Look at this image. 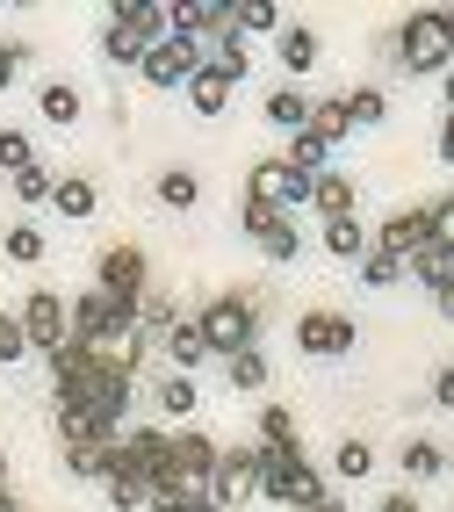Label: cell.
<instances>
[{"label": "cell", "instance_id": "cell-1", "mask_svg": "<svg viewBox=\"0 0 454 512\" xmlns=\"http://www.w3.org/2000/svg\"><path fill=\"white\" fill-rule=\"evenodd\" d=\"M130 332H137V303H130V296H109V289L73 296V347H87V354H123Z\"/></svg>", "mask_w": 454, "mask_h": 512}, {"label": "cell", "instance_id": "cell-2", "mask_svg": "<svg viewBox=\"0 0 454 512\" xmlns=\"http://www.w3.org/2000/svg\"><path fill=\"white\" fill-rule=\"evenodd\" d=\"M260 498L303 512V505L332 498V484H325V469H318V462H303V448H260Z\"/></svg>", "mask_w": 454, "mask_h": 512}, {"label": "cell", "instance_id": "cell-3", "mask_svg": "<svg viewBox=\"0 0 454 512\" xmlns=\"http://www.w3.org/2000/svg\"><path fill=\"white\" fill-rule=\"evenodd\" d=\"M130 390H137V368L123 361V354H94L87 368H80V383L73 390H58L51 404H94L101 419H130Z\"/></svg>", "mask_w": 454, "mask_h": 512}, {"label": "cell", "instance_id": "cell-4", "mask_svg": "<svg viewBox=\"0 0 454 512\" xmlns=\"http://www.w3.org/2000/svg\"><path fill=\"white\" fill-rule=\"evenodd\" d=\"M397 65H404V73H447V65H454L447 8H418V15L397 22Z\"/></svg>", "mask_w": 454, "mask_h": 512}, {"label": "cell", "instance_id": "cell-5", "mask_svg": "<svg viewBox=\"0 0 454 512\" xmlns=\"http://www.w3.org/2000/svg\"><path fill=\"white\" fill-rule=\"evenodd\" d=\"M195 325H202V339H209V354H246V347H260V311H253V296H209L202 311H195Z\"/></svg>", "mask_w": 454, "mask_h": 512}, {"label": "cell", "instance_id": "cell-6", "mask_svg": "<svg viewBox=\"0 0 454 512\" xmlns=\"http://www.w3.org/2000/svg\"><path fill=\"white\" fill-rule=\"evenodd\" d=\"M15 318H22V332H29V354H58V347H73V296H58V289H29Z\"/></svg>", "mask_w": 454, "mask_h": 512}, {"label": "cell", "instance_id": "cell-7", "mask_svg": "<svg viewBox=\"0 0 454 512\" xmlns=\"http://www.w3.org/2000/svg\"><path fill=\"white\" fill-rule=\"evenodd\" d=\"M238 224H246V238L267 253V260H296L303 253V231H296V217L289 210H274V202H260V195H246V210H238Z\"/></svg>", "mask_w": 454, "mask_h": 512}, {"label": "cell", "instance_id": "cell-8", "mask_svg": "<svg viewBox=\"0 0 454 512\" xmlns=\"http://www.w3.org/2000/svg\"><path fill=\"white\" fill-rule=\"evenodd\" d=\"M217 462H224V448H217L202 426H173V476H181V491H202V498H209Z\"/></svg>", "mask_w": 454, "mask_h": 512}, {"label": "cell", "instance_id": "cell-9", "mask_svg": "<svg viewBox=\"0 0 454 512\" xmlns=\"http://www.w3.org/2000/svg\"><path fill=\"white\" fill-rule=\"evenodd\" d=\"M246 195L274 202V210H303V202L318 195V181H310L303 166H289V159H260L253 174H246Z\"/></svg>", "mask_w": 454, "mask_h": 512}, {"label": "cell", "instance_id": "cell-10", "mask_svg": "<svg viewBox=\"0 0 454 512\" xmlns=\"http://www.w3.org/2000/svg\"><path fill=\"white\" fill-rule=\"evenodd\" d=\"M354 318H346V311H303L296 318V347L310 354V361H346V354H354Z\"/></svg>", "mask_w": 454, "mask_h": 512}, {"label": "cell", "instance_id": "cell-11", "mask_svg": "<svg viewBox=\"0 0 454 512\" xmlns=\"http://www.w3.org/2000/svg\"><path fill=\"white\" fill-rule=\"evenodd\" d=\"M433 246V217H426V202H411V210H390L382 217V231L368 238V253H390V260H411V253H426Z\"/></svg>", "mask_w": 454, "mask_h": 512}, {"label": "cell", "instance_id": "cell-12", "mask_svg": "<svg viewBox=\"0 0 454 512\" xmlns=\"http://www.w3.org/2000/svg\"><path fill=\"white\" fill-rule=\"evenodd\" d=\"M145 282H152V267H145V253H137V246H101V260H94V289L145 303Z\"/></svg>", "mask_w": 454, "mask_h": 512}, {"label": "cell", "instance_id": "cell-13", "mask_svg": "<svg viewBox=\"0 0 454 512\" xmlns=\"http://www.w3.org/2000/svg\"><path fill=\"white\" fill-rule=\"evenodd\" d=\"M195 73H202V44H188V37L152 44V51H145V65H137V80H152V87H188Z\"/></svg>", "mask_w": 454, "mask_h": 512}, {"label": "cell", "instance_id": "cell-14", "mask_svg": "<svg viewBox=\"0 0 454 512\" xmlns=\"http://www.w3.org/2000/svg\"><path fill=\"white\" fill-rule=\"evenodd\" d=\"M209 498H217L224 512H238L246 498H260V448H224V462H217V484H209Z\"/></svg>", "mask_w": 454, "mask_h": 512}, {"label": "cell", "instance_id": "cell-15", "mask_svg": "<svg viewBox=\"0 0 454 512\" xmlns=\"http://www.w3.org/2000/svg\"><path fill=\"white\" fill-rule=\"evenodd\" d=\"M166 8H173V37H188V44L231 37V0H166Z\"/></svg>", "mask_w": 454, "mask_h": 512}, {"label": "cell", "instance_id": "cell-16", "mask_svg": "<svg viewBox=\"0 0 454 512\" xmlns=\"http://www.w3.org/2000/svg\"><path fill=\"white\" fill-rule=\"evenodd\" d=\"M109 22L130 29L137 44H166V37H173V8H166V0H116Z\"/></svg>", "mask_w": 454, "mask_h": 512}, {"label": "cell", "instance_id": "cell-17", "mask_svg": "<svg viewBox=\"0 0 454 512\" xmlns=\"http://www.w3.org/2000/svg\"><path fill=\"white\" fill-rule=\"evenodd\" d=\"M202 361H217V354H209V339H202V325H195V318H173V332H166V368H173V375H195Z\"/></svg>", "mask_w": 454, "mask_h": 512}, {"label": "cell", "instance_id": "cell-18", "mask_svg": "<svg viewBox=\"0 0 454 512\" xmlns=\"http://www.w3.org/2000/svg\"><path fill=\"white\" fill-rule=\"evenodd\" d=\"M152 404H159V419H195L202 390H195V375H173V368H159V383H152Z\"/></svg>", "mask_w": 454, "mask_h": 512}, {"label": "cell", "instance_id": "cell-19", "mask_svg": "<svg viewBox=\"0 0 454 512\" xmlns=\"http://www.w3.org/2000/svg\"><path fill=\"white\" fill-rule=\"evenodd\" d=\"M260 109H267V123L274 130H289V138H296V130H310V94L303 87H267V101H260Z\"/></svg>", "mask_w": 454, "mask_h": 512}, {"label": "cell", "instance_id": "cell-20", "mask_svg": "<svg viewBox=\"0 0 454 512\" xmlns=\"http://www.w3.org/2000/svg\"><path fill=\"white\" fill-rule=\"evenodd\" d=\"M101 491H109V505H116V512H145V505H152V484H145V476H137V469H130L123 455L109 462V476H101Z\"/></svg>", "mask_w": 454, "mask_h": 512}, {"label": "cell", "instance_id": "cell-21", "mask_svg": "<svg viewBox=\"0 0 454 512\" xmlns=\"http://www.w3.org/2000/svg\"><path fill=\"white\" fill-rule=\"evenodd\" d=\"M37 116H44L51 130H73V123H80V87H73V80H44V87H37Z\"/></svg>", "mask_w": 454, "mask_h": 512}, {"label": "cell", "instance_id": "cell-22", "mask_svg": "<svg viewBox=\"0 0 454 512\" xmlns=\"http://www.w3.org/2000/svg\"><path fill=\"white\" fill-rule=\"evenodd\" d=\"M310 202H318V217H325V224H332V217H354V202H361V181L332 166V174H318V195H310Z\"/></svg>", "mask_w": 454, "mask_h": 512}, {"label": "cell", "instance_id": "cell-23", "mask_svg": "<svg viewBox=\"0 0 454 512\" xmlns=\"http://www.w3.org/2000/svg\"><path fill=\"white\" fill-rule=\"evenodd\" d=\"M51 210H58V217H73V224H87V217L101 210V188H94L87 174H65L58 195H51Z\"/></svg>", "mask_w": 454, "mask_h": 512}, {"label": "cell", "instance_id": "cell-24", "mask_svg": "<svg viewBox=\"0 0 454 512\" xmlns=\"http://www.w3.org/2000/svg\"><path fill=\"white\" fill-rule=\"evenodd\" d=\"M231 22H238V37H282V8L274 0H231Z\"/></svg>", "mask_w": 454, "mask_h": 512}, {"label": "cell", "instance_id": "cell-25", "mask_svg": "<svg viewBox=\"0 0 454 512\" xmlns=\"http://www.w3.org/2000/svg\"><path fill=\"white\" fill-rule=\"evenodd\" d=\"M274 51H282V73H310V65H318V29L289 22L282 37H274Z\"/></svg>", "mask_w": 454, "mask_h": 512}, {"label": "cell", "instance_id": "cell-26", "mask_svg": "<svg viewBox=\"0 0 454 512\" xmlns=\"http://www.w3.org/2000/svg\"><path fill=\"white\" fill-rule=\"evenodd\" d=\"M224 101H231V80L217 73V65H202V73L188 80V109L195 116H224Z\"/></svg>", "mask_w": 454, "mask_h": 512}, {"label": "cell", "instance_id": "cell-27", "mask_svg": "<svg viewBox=\"0 0 454 512\" xmlns=\"http://www.w3.org/2000/svg\"><path fill=\"white\" fill-rule=\"evenodd\" d=\"M332 152H339V145H325V138H318V130H296V138H289V152H282V159H289V166H303V174H310V181H318V174H332Z\"/></svg>", "mask_w": 454, "mask_h": 512}, {"label": "cell", "instance_id": "cell-28", "mask_svg": "<svg viewBox=\"0 0 454 512\" xmlns=\"http://www.w3.org/2000/svg\"><path fill=\"white\" fill-rule=\"evenodd\" d=\"M397 469L411 476V484H433V476H447V455H440V440H404Z\"/></svg>", "mask_w": 454, "mask_h": 512}, {"label": "cell", "instance_id": "cell-29", "mask_svg": "<svg viewBox=\"0 0 454 512\" xmlns=\"http://www.w3.org/2000/svg\"><path fill=\"white\" fill-rule=\"evenodd\" d=\"M325 253L361 267V260H368V231H361V217H332V224H325Z\"/></svg>", "mask_w": 454, "mask_h": 512}, {"label": "cell", "instance_id": "cell-30", "mask_svg": "<svg viewBox=\"0 0 454 512\" xmlns=\"http://www.w3.org/2000/svg\"><path fill=\"white\" fill-rule=\"evenodd\" d=\"M310 130H318L325 145H346V138H354V116H346V94H339V101H310Z\"/></svg>", "mask_w": 454, "mask_h": 512}, {"label": "cell", "instance_id": "cell-31", "mask_svg": "<svg viewBox=\"0 0 454 512\" xmlns=\"http://www.w3.org/2000/svg\"><path fill=\"white\" fill-rule=\"evenodd\" d=\"M152 188H159V202H166V210H195V202H202V181L188 174V166H166V174H159Z\"/></svg>", "mask_w": 454, "mask_h": 512}, {"label": "cell", "instance_id": "cell-32", "mask_svg": "<svg viewBox=\"0 0 454 512\" xmlns=\"http://www.w3.org/2000/svg\"><path fill=\"white\" fill-rule=\"evenodd\" d=\"M0 253H8V260H15V267H37V260H44V253H51V238H44V231H37V224H15V231H8V238H0Z\"/></svg>", "mask_w": 454, "mask_h": 512}, {"label": "cell", "instance_id": "cell-33", "mask_svg": "<svg viewBox=\"0 0 454 512\" xmlns=\"http://www.w3.org/2000/svg\"><path fill=\"white\" fill-rule=\"evenodd\" d=\"M260 448H296V412L289 404H260Z\"/></svg>", "mask_w": 454, "mask_h": 512}, {"label": "cell", "instance_id": "cell-34", "mask_svg": "<svg viewBox=\"0 0 454 512\" xmlns=\"http://www.w3.org/2000/svg\"><path fill=\"white\" fill-rule=\"evenodd\" d=\"M224 383H231V390H267V354H260V347L231 354V361H224Z\"/></svg>", "mask_w": 454, "mask_h": 512}, {"label": "cell", "instance_id": "cell-35", "mask_svg": "<svg viewBox=\"0 0 454 512\" xmlns=\"http://www.w3.org/2000/svg\"><path fill=\"white\" fill-rule=\"evenodd\" d=\"M51 195H58V181L44 174V166H22V174H15V202H22V210H44Z\"/></svg>", "mask_w": 454, "mask_h": 512}, {"label": "cell", "instance_id": "cell-36", "mask_svg": "<svg viewBox=\"0 0 454 512\" xmlns=\"http://www.w3.org/2000/svg\"><path fill=\"white\" fill-rule=\"evenodd\" d=\"M346 116H354V130H368V123L390 116V101H382V87H354L346 94Z\"/></svg>", "mask_w": 454, "mask_h": 512}, {"label": "cell", "instance_id": "cell-37", "mask_svg": "<svg viewBox=\"0 0 454 512\" xmlns=\"http://www.w3.org/2000/svg\"><path fill=\"white\" fill-rule=\"evenodd\" d=\"M101 51H109V65H145V51H152V44H137L130 29H116V22H109V29H101Z\"/></svg>", "mask_w": 454, "mask_h": 512}, {"label": "cell", "instance_id": "cell-38", "mask_svg": "<svg viewBox=\"0 0 454 512\" xmlns=\"http://www.w3.org/2000/svg\"><path fill=\"white\" fill-rule=\"evenodd\" d=\"M332 469H339V476H368V469H375V448H368L361 433H346L339 455H332Z\"/></svg>", "mask_w": 454, "mask_h": 512}, {"label": "cell", "instance_id": "cell-39", "mask_svg": "<svg viewBox=\"0 0 454 512\" xmlns=\"http://www.w3.org/2000/svg\"><path fill=\"white\" fill-rule=\"evenodd\" d=\"M404 275H411V267L390 260V253H368V260H361V282H368V289H397Z\"/></svg>", "mask_w": 454, "mask_h": 512}, {"label": "cell", "instance_id": "cell-40", "mask_svg": "<svg viewBox=\"0 0 454 512\" xmlns=\"http://www.w3.org/2000/svg\"><path fill=\"white\" fill-rule=\"evenodd\" d=\"M22 166H37V152H29V130H0V174H22Z\"/></svg>", "mask_w": 454, "mask_h": 512}, {"label": "cell", "instance_id": "cell-41", "mask_svg": "<svg viewBox=\"0 0 454 512\" xmlns=\"http://www.w3.org/2000/svg\"><path fill=\"white\" fill-rule=\"evenodd\" d=\"M404 267H411V275H418V282H426V289H433V282H447V275H454V260H447V253H440V246H426V253H411V260H404Z\"/></svg>", "mask_w": 454, "mask_h": 512}, {"label": "cell", "instance_id": "cell-42", "mask_svg": "<svg viewBox=\"0 0 454 512\" xmlns=\"http://www.w3.org/2000/svg\"><path fill=\"white\" fill-rule=\"evenodd\" d=\"M426 217H433V246L454 260V195H440V202H426Z\"/></svg>", "mask_w": 454, "mask_h": 512}, {"label": "cell", "instance_id": "cell-43", "mask_svg": "<svg viewBox=\"0 0 454 512\" xmlns=\"http://www.w3.org/2000/svg\"><path fill=\"white\" fill-rule=\"evenodd\" d=\"M0 361H29V332L15 311H0Z\"/></svg>", "mask_w": 454, "mask_h": 512}, {"label": "cell", "instance_id": "cell-44", "mask_svg": "<svg viewBox=\"0 0 454 512\" xmlns=\"http://www.w3.org/2000/svg\"><path fill=\"white\" fill-rule=\"evenodd\" d=\"M22 65H29V44H15V37H0V94H8V87L22 80Z\"/></svg>", "mask_w": 454, "mask_h": 512}, {"label": "cell", "instance_id": "cell-45", "mask_svg": "<svg viewBox=\"0 0 454 512\" xmlns=\"http://www.w3.org/2000/svg\"><path fill=\"white\" fill-rule=\"evenodd\" d=\"M433 404H447V412H454V361L433 375Z\"/></svg>", "mask_w": 454, "mask_h": 512}, {"label": "cell", "instance_id": "cell-46", "mask_svg": "<svg viewBox=\"0 0 454 512\" xmlns=\"http://www.w3.org/2000/svg\"><path fill=\"white\" fill-rule=\"evenodd\" d=\"M433 311L454 325V275H447V282H433Z\"/></svg>", "mask_w": 454, "mask_h": 512}, {"label": "cell", "instance_id": "cell-47", "mask_svg": "<svg viewBox=\"0 0 454 512\" xmlns=\"http://www.w3.org/2000/svg\"><path fill=\"white\" fill-rule=\"evenodd\" d=\"M375 512H418V498H411V491H382V505H375Z\"/></svg>", "mask_w": 454, "mask_h": 512}, {"label": "cell", "instance_id": "cell-48", "mask_svg": "<svg viewBox=\"0 0 454 512\" xmlns=\"http://www.w3.org/2000/svg\"><path fill=\"white\" fill-rule=\"evenodd\" d=\"M440 159L454 166V109H447V123H440Z\"/></svg>", "mask_w": 454, "mask_h": 512}, {"label": "cell", "instance_id": "cell-49", "mask_svg": "<svg viewBox=\"0 0 454 512\" xmlns=\"http://www.w3.org/2000/svg\"><path fill=\"white\" fill-rule=\"evenodd\" d=\"M440 94H447V109H454V65H447V73H440Z\"/></svg>", "mask_w": 454, "mask_h": 512}, {"label": "cell", "instance_id": "cell-50", "mask_svg": "<svg viewBox=\"0 0 454 512\" xmlns=\"http://www.w3.org/2000/svg\"><path fill=\"white\" fill-rule=\"evenodd\" d=\"M303 512H346V505L339 498H318V505H303Z\"/></svg>", "mask_w": 454, "mask_h": 512}, {"label": "cell", "instance_id": "cell-51", "mask_svg": "<svg viewBox=\"0 0 454 512\" xmlns=\"http://www.w3.org/2000/svg\"><path fill=\"white\" fill-rule=\"evenodd\" d=\"M0 498H8V455H0Z\"/></svg>", "mask_w": 454, "mask_h": 512}, {"label": "cell", "instance_id": "cell-52", "mask_svg": "<svg viewBox=\"0 0 454 512\" xmlns=\"http://www.w3.org/2000/svg\"><path fill=\"white\" fill-rule=\"evenodd\" d=\"M0 512H22V505H15V498H0Z\"/></svg>", "mask_w": 454, "mask_h": 512}, {"label": "cell", "instance_id": "cell-53", "mask_svg": "<svg viewBox=\"0 0 454 512\" xmlns=\"http://www.w3.org/2000/svg\"><path fill=\"white\" fill-rule=\"evenodd\" d=\"M447 22H454V8H447Z\"/></svg>", "mask_w": 454, "mask_h": 512}]
</instances>
